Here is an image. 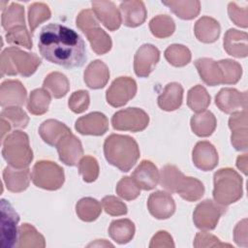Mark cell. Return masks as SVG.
Returning a JSON list of instances; mask_svg holds the SVG:
<instances>
[{"label":"cell","instance_id":"26","mask_svg":"<svg viewBox=\"0 0 248 248\" xmlns=\"http://www.w3.org/2000/svg\"><path fill=\"white\" fill-rule=\"evenodd\" d=\"M84 82L89 88H103L109 78V70L101 60L92 61L84 71Z\"/></svg>","mask_w":248,"mask_h":248},{"label":"cell","instance_id":"9","mask_svg":"<svg viewBox=\"0 0 248 248\" xmlns=\"http://www.w3.org/2000/svg\"><path fill=\"white\" fill-rule=\"evenodd\" d=\"M149 123L148 114L139 108H128L118 110L111 118L112 127L118 131L140 132Z\"/></svg>","mask_w":248,"mask_h":248},{"label":"cell","instance_id":"38","mask_svg":"<svg viewBox=\"0 0 248 248\" xmlns=\"http://www.w3.org/2000/svg\"><path fill=\"white\" fill-rule=\"evenodd\" d=\"M210 104V95L201 84L192 87L188 91L187 105L195 112H202L207 108Z\"/></svg>","mask_w":248,"mask_h":248},{"label":"cell","instance_id":"20","mask_svg":"<svg viewBox=\"0 0 248 248\" xmlns=\"http://www.w3.org/2000/svg\"><path fill=\"white\" fill-rule=\"evenodd\" d=\"M194 165L203 170L208 171L213 170L218 164V153L213 144L209 141L202 140L197 142L193 149L192 155Z\"/></svg>","mask_w":248,"mask_h":248},{"label":"cell","instance_id":"2","mask_svg":"<svg viewBox=\"0 0 248 248\" xmlns=\"http://www.w3.org/2000/svg\"><path fill=\"white\" fill-rule=\"evenodd\" d=\"M104 154L110 165L129 171L140 158V148L132 137L111 134L104 142Z\"/></svg>","mask_w":248,"mask_h":248},{"label":"cell","instance_id":"11","mask_svg":"<svg viewBox=\"0 0 248 248\" xmlns=\"http://www.w3.org/2000/svg\"><path fill=\"white\" fill-rule=\"evenodd\" d=\"M1 247L11 248L17 242V223L19 216L12 206V204L2 199L1 200Z\"/></svg>","mask_w":248,"mask_h":248},{"label":"cell","instance_id":"8","mask_svg":"<svg viewBox=\"0 0 248 248\" xmlns=\"http://www.w3.org/2000/svg\"><path fill=\"white\" fill-rule=\"evenodd\" d=\"M31 178L37 187L54 191L61 188L64 183V170L54 162L41 160L34 165Z\"/></svg>","mask_w":248,"mask_h":248},{"label":"cell","instance_id":"28","mask_svg":"<svg viewBox=\"0 0 248 248\" xmlns=\"http://www.w3.org/2000/svg\"><path fill=\"white\" fill-rule=\"evenodd\" d=\"M70 132L71 130L68 126L54 119L44 121L39 128V134L42 140L50 146H56L57 142Z\"/></svg>","mask_w":248,"mask_h":248},{"label":"cell","instance_id":"30","mask_svg":"<svg viewBox=\"0 0 248 248\" xmlns=\"http://www.w3.org/2000/svg\"><path fill=\"white\" fill-rule=\"evenodd\" d=\"M220 24L219 22L209 16L201 17L195 24V35L196 38L206 44L214 43L220 35Z\"/></svg>","mask_w":248,"mask_h":248},{"label":"cell","instance_id":"18","mask_svg":"<svg viewBox=\"0 0 248 248\" xmlns=\"http://www.w3.org/2000/svg\"><path fill=\"white\" fill-rule=\"evenodd\" d=\"M215 104L225 113H232L247 106V92H239L234 88H223L215 97Z\"/></svg>","mask_w":248,"mask_h":248},{"label":"cell","instance_id":"46","mask_svg":"<svg viewBox=\"0 0 248 248\" xmlns=\"http://www.w3.org/2000/svg\"><path fill=\"white\" fill-rule=\"evenodd\" d=\"M6 40L9 44L21 46L28 49H31L33 46L31 37L25 25H19L9 30L6 33Z\"/></svg>","mask_w":248,"mask_h":248},{"label":"cell","instance_id":"15","mask_svg":"<svg viewBox=\"0 0 248 248\" xmlns=\"http://www.w3.org/2000/svg\"><path fill=\"white\" fill-rule=\"evenodd\" d=\"M149 213L156 219H168L175 211V202L170 193L156 191L150 194L147 201Z\"/></svg>","mask_w":248,"mask_h":248},{"label":"cell","instance_id":"33","mask_svg":"<svg viewBox=\"0 0 248 248\" xmlns=\"http://www.w3.org/2000/svg\"><path fill=\"white\" fill-rule=\"evenodd\" d=\"M45 237L30 224L24 223L18 228V238L16 247H45Z\"/></svg>","mask_w":248,"mask_h":248},{"label":"cell","instance_id":"37","mask_svg":"<svg viewBox=\"0 0 248 248\" xmlns=\"http://www.w3.org/2000/svg\"><path fill=\"white\" fill-rule=\"evenodd\" d=\"M76 212L78 218L84 222L95 221L102 212L100 202L90 197L80 199L76 205Z\"/></svg>","mask_w":248,"mask_h":248},{"label":"cell","instance_id":"24","mask_svg":"<svg viewBox=\"0 0 248 248\" xmlns=\"http://www.w3.org/2000/svg\"><path fill=\"white\" fill-rule=\"evenodd\" d=\"M3 180L7 189L13 193H19L27 189L30 182V170L15 169L8 166L3 170Z\"/></svg>","mask_w":248,"mask_h":248},{"label":"cell","instance_id":"19","mask_svg":"<svg viewBox=\"0 0 248 248\" xmlns=\"http://www.w3.org/2000/svg\"><path fill=\"white\" fill-rule=\"evenodd\" d=\"M92 9L95 16L110 31L118 29L122 22L121 15L111 1H93Z\"/></svg>","mask_w":248,"mask_h":248},{"label":"cell","instance_id":"39","mask_svg":"<svg viewBox=\"0 0 248 248\" xmlns=\"http://www.w3.org/2000/svg\"><path fill=\"white\" fill-rule=\"evenodd\" d=\"M1 22L7 32L16 26L25 25L23 7L18 3H12L9 8L3 11Z\"/></svg>","mask_w":248,"mask_h":248},{"label":"cell","instance_id":"44","mask_svg":"<svg viewBox=\"0 0 248 248\" xmlns=\"http://www.w3.org/2000/svg\"><path fill=\"white\" fill-rule=\"evenodd\" d=\"M1 118L7 120L11 126L16 128H25L29 122V117L20 107L5 108L1 111Z\"/></svg>","mask_w":248,"mask_h":248},{"label":"cell","instance_id":"4","mask_svg":"<svg viewBox=\"0 0 248 248\" xmlns=\"http://www.w3.org/2000/svg\"><path fill=\"white\" fill-rule=\"evenodd\" d=\"M41 58L35 53H28L17 46L5 48L0 57L1 76L30 77L41 65Z\"/></svg>","mask_w":248,"mask_h":248},{"label":"cell","instance_id":"34","mask_svg":"<svg viewBox=\"0 0 248 248\" xmlns=\"http://www.w3.org/2000/svg\"><path fill=\"white\" fill-rule=\"evenodd\" d=\"M164 5L168 6L170 10L182 19H193L199 14L201 10V3L197 0L186 1H163Z\"/></svg>","mask_w":248,"mask_h":248},{"label":"cell","instance_id":"10","mask_svg":"<svg viewBox=\"0 0 248 248\" xmlns=\"http://www.w3.org/2000/svg\"><path fill=\"white\" fill-rule=\"evenodd\" d=\"M227 211V206L211 200L200 202L193 213L195 226L202 231H211L217 226L220 217Z\"/></svg>","mask_w":248,"mask_h":248},{"label":"cell","instance_id":"13","mask_svg":"<svg viewBox=\"0 0 248 248\" xmlns=\"http://www.w3.org/2000/svg\"><path fill=\"white\" fill-rule=\"evenodd\" d=\"M160 59L159 49L150 44H144L137 50L134 58V70L138 77L147 78Z\"/></svg>","mask_w":248,"mask_h":248},{"label":"cell","instance_id":"1","mask_svg":"<svg viewBox=\"0 0 248 248\" xmlns=\"http://www.w3.org/2000/svg\"><path fill=\"white\" fill-rule=\"evenodd\" d=\"M38 47L46 60L68 69L81 67L86 61L85 45L81 37L73 29L58 23L42 28Z\"/></svg>","mask_w":248,"mask_h":248},{"label":"cell","instance_id":"32","mask_svg":"<svg viewBox=\"0 0 248 248\" xmlns=\"http://www.w3.org/2000/svg\"><path fill=\"white\" fill-rule=\"evenodd\" d=\"M135 231V225L130 219H118L110 223L108 234L115 242L125 244L132 240Z\"/></svg>","mask_w":248,"mask_h":248},{"label":"cell","instance_id":"6","mask_svg":"<svg viewBox=\"0 0 248 248\" xmlns=\"http://www.w3.org/2000/svg\"><path fill=\"white\" fill-rule=\"evenodd\" d=\"M2 156L15 169H26L33 160V151L27 134L15 131L2 140Z\"/></svg>","mask_w":248,"mask_h":248},{"label":"cell","instance_id":"42","mask_svg":"<svg viewBox=\"0 0 248 248\" xmlns=\"http://www.w3.org/2000/svg\"><path fill=\"white\" fill-rule=\"evenodd\" d=\"M51 13L45 3H33L28 8V22L31 33L44 21L50 18Z\"/></svg>","mask_w":248,"mask_h":248},{"label":"cell","instance_id":"40","mask_svg":"<svg viewBox=\"0 0 248 248\" xmlns=\"http://www.w3.org/2000/svg\"><path fill=\"white\" fill-rule=\"evenodd\" d=\"M149 28L153 36L159 39H165L173 34L175 24L170 16L159 15L149 21Z\"/></svg>","mask_w":248,"mask_h":248},{"label":"cell","instance_id":"49","mask_svg":"<svg viewBox=\"0 0 248 248\" xmlns=\"http://www.w3.org/2000/svg\"><path fill=\"white\" fill-rule=\"evenodd\" d=\"M69 108L75 113H81L89 107V94L85 90L75 91L69 99Z\"/></svg>","mask_w":248,"mask_h":248},{"label":"cell","instance_id":"16","mask_svg":"<svg viewBox=\"0 0 248 248\" xmlns=\"http://www.w3.org/2000/svg\"><path fill=\"white\" fill-rule=\"evenodd\" d=\"M26 89L19 80H5L0 86V105L3 108L20 107L26 101Z\"/></svg>","mask_w":248,"mask_h":248},{"label":"cell","instance_id":"47","mask_svg":"<svg viewBox=\"0 0 248 248\" xmlns=\"http://www.w3.org/2000/svg\"><path fill=\"white\" fill-rule=\"evenodd\" d=\"M116 193L120 198L126 201H133L140 196V189L136 184L132 176H124L116 185Z\"/></svg>","mask_w":248,"mask_h":248},{"label":"cell","instance_id":"48","mask_svg":"<svg viewBox=\"0 0 248 248\" xmlns=\"http://www.w3.org/2000/svg\"><path fill=\"white\" fill-rule=\"evenodd\" d=\"M104 210L111 216H120L127 213V205L114 196H106L102 200Z\"/></svg>","mask_w":248,"mask_h":248},{"label":"cell","instance_id":"23","mask_svg":"<svg viewBox=\"0 0 248 248\" xmlns=\"http://www.w3.org/2000/svg\"><path fill=\"white\" fill-rule=\"evenodd\" d=\"M120 11L123 24L128 27H137L141 25L145 21L147 16L144 3L140 0L121 2Z\"/></svg>","mask_w":248,"mask_h":248},{"label":"cell","instance_id":"55","mask_svg":"<svg viewBox=\"0 0 248 248\" xmlns=\"http://www.w3.org/2000/svg\"><path fill=\"white\" fill-rule=\"evenodd\" d=\"M11 124L5 120L4 118H1V138H2V140H4V137H5V134L8 133L11 129Z\"/></svg>","mask_w":248,"mask_h":248},{"label":"cell","instance_id":"51","mask_svg":"<svg viewBox=\"0 0 248 248\" xmlns=\"http://www.w3.org/2000/svg\"><path fill=\"white\" fill-rule=\"evenodd\" d=\"M229 16L232 21L237 26L246 28L247 27V8H239L235 3L231 2L228 6Z\"/></svg>","mask_w":248,"mask_h":248},{"label":"cell","instance_id":"36","mask_svg":"<svg viewBox=\"0 0 248 248\" xmlns=\"http://www.w3.org/2000/svg\"><path fill=\"white\" fill-rule=\"evenodd\" d=\"M50 95L45 88H38L31 91L28 102L27 109L34 115H41L47 111L50 104Z\"/></svg>","mask_w":248,"mask_h":248},{"label":"cell","instance_id":"12","mask_svg":"<svg viewBox=\"0 0 248 248\" xmlns=\"http://www.w3.org/2000/svg\"><path fill=\"white\" fill-rule=\"evenodd\" d=\"M137 93V83L129 77L115 78L107 90V102L114 108L126 105Z\"/></svg>","mask_w":248,"mask_h":248},{"label":"cell","instance_id":"25","mask_svg":"<svg viewBox=\"0 0 248 248\" xmlns=\"http://www.w3.org/2000/svg\"><path fill=\"white\" fill-rule=\"evenodd\" d=\"M195 66L201 78L207 85L223 84V73L218 62L211 58H199L195 61Z\"/></svg>","mask_w":248,"mask_h":248},{"label":"cell","instance_id":"41","mask_svg":"<svg viewBox=\"0 0 248 248\" xmlns=\"http://www.w3.org/2000/svg\"><path fill=\"white\" fill-rule=\"evenodd\" d=\"M165 58L174 67H183L191 61V51L182 45H171L165 50Z\"/></svg>","mask_w":248,"mask_h":248},{"label":"cell","instance_id":"31","mask_svg":"<svg viewBox=\"0 0 248 248\" xmlns=\"http://www.w3.org/2000/svg\"><path fill=\"white\" fill-rule=\"evenodd\" d=\"M216 117L211 111L203 110L195 114L191 118V128L194 134L199 137L210 136L216 128Z\"/></svg>","mask_w":248,"mask_h":248},{"label":"cell","instance_id":"7","mask_svg":"<svg viewBox=\"0 0 248 248\" xmlns=\"http://www.w3.org/2000/svg\"><path fill=\"white\" fill-rule=\"evenodd\" d=\"M77 26L88 39L91 48L99 55L110 50L112 43L110 37L100 27L92 10H82L77 16Z\"/></svg>","mask_w":248,"mask_h":248},{"label":"cell","instance_id":"14","mask_svg":"<svg viewBox=\"0 0 248 248\" xmlns=\"http://www.w3.org/2000/svg\"><path fill=\"white\" fill-rule=\"evenodd\" d=\"M59 159L67 166H76L83 155L80 140L70 132L65 135L56 144Z\"/></svg>","mask_w":248,"mask_h":248},{"label":"cell","instance_id":"22","mask_svg":"<svg viewBox=\"0 0 248 248\" xmlns=\"http://www.w3.org/2000/svg\"><path fill=\"white\" fill-rule=\"evenodd\" d=\"M132 178L140 189L148 191L154 189L159 183L160 172L151 161L143 160L134 170Z\"/></svg>","mask_w":248,"mask_h":248},{"label":"cell","instance_id":"53","mask_svg":"<svg viewBox=\"0 0 248 248\" xmlns=\"http://www.w3.org/2000/svg\"><path fill=\"white\" fill-rule=\"evenodd\" d=\"M246 224H247V220L243 219L234 228V232H233L234 241L239 246L240 245L247 246V226H246Z\"/></svg>","mask_w":248,"mask_h":248},{"label":"cell","instance_id":"29","mask_svg":"<svg viewBox=\"0 0 248 248\" xmlns=\"http://www.w3.org/2000/svg\"><path fill=\"white\" fill-rule=\"evenodd\" d=\"M183 99V87L177 82H170L166 85L162 94L158 97V106L167 111L177 109Z\"/></svg>","mask_w":248,"mask_h":248},{"label":"cell","instance_id":"21","mask_svg":"<svg viewBox=\"0 0 248 248\" xmlns=\"http://www.w3.org/2000/svg\"><path fill=\"white\" fill-rule=\"evenodd\" d=\"M229 127L232 130V144L236 150L247 149V113L242 111L232 112L229 119Z\"/></svg>","mask_w":248,"mask_h":248},{"label":"cell","instance_id":"50","mask_svg":"<svg viewBox=\"0 0 248 248\" xmlns=\"http://www.w3.org/2000/svg\"><path fill=\"white\" fill-rule=\"evenodd\" d=\"M194 246L195 247H222V246L231 247L232 245L223 243L215 235L202 232H198L196 234V237L194 240Z\"/></svg>","mask_w":248,"mask_h":248},{"label":"cell","instance_id":"43","mask_svg":"<svg viewBox=\"0 0 248 248\" xmlns=\"http://www.w3.org/2000/svg\"><path fill=\"white\" fill-rule=\"evenodd\" d=\"M223 73V84L236 83L242 75V68L239 63L231 59H223L218 61Z\"/></svg>","mask_w":248,"mask_h":248},{"label":"cell","instance_id":"3","mask_svg":"<svg viewBox=\"0 0 248 248\" xmlns=\"http://www.w3.org/2000/svg\"><path fill=\"white\" fill-rule=\"evenodd\" d=\"M160 185L170 193H176L188 202H196L204 194V186L199 179L185 176L175 166L166 165L160 172Z\"/></svg>","mask_w":248,"mask_h":248},{"label":"cell","instance_id":"45","mask_svg":"<svg viewBox=\"0 0 248 248\" xmlns=\"http://www.w3.org/2000/svg\"><path fill=\"white\" fill-rule=\"evenodd\" d=\"M78 171L85 182H93L99 175V165L92 156H84L78 162Z\"/></svg>","mask_w":248,"mask_h":248},{"label":"cell","instance_id":"52","mask_svg":"<svg viewBox=\"0 0 248 248\" xmlns=\"http://www.w3.org/2000/svg\"><path fill=\"white\" fill-rule=\"evenodd\" d=\"M149 247H174V243L170 234L165 231H160L152 237Z\"/></svg>","mask_w":248,"mask_h":248},{"label":"cell","instance_id":"35","mask_svg":"<svg viewBox=\"0 0 248 248\" xmlns=\"http://www.w3.org/2000/svg\"><path fill=\"white\" fill-rule=\"evenodd\" d=\"M43 87L49 91V93H51L54 98L59 99L68 93L70 89V83L65 75L59 72H52L48 74L45 78Z\"/></svg>","mask_w":248,"mask_h":248},{"label":"cell","instance_id":"27","mask_svg":"<svg viewBox=\"0 0 248 248\" xmlns=\"http://www.w3.org/2000/svg\"><path fill=\"white\" fill-rule=\"evenodd\" d=\"M224 48L232 56L246 57L248 53L247 33L229 29L224 36Z\"/></svg>","mask_w":248,"mask_h":248},{"label":"cell","instance_id":"17","mask_svg":"<svg viewBox=\"0 0 248 248\" xmlns=\"http://www.w3.org/2000/svg\"><path fill=\"white\" fill-rule=\"evenodd\" d=\"M75 128L81 135L102 136L108 130V120L104 113L94 111L79 117Z\"/></svg>","mask_w":248,"mask_h":248},{"label":"cell","instance_id":"54","mask_svg":"<svg viewBox=\"0 0 248 248\" xmlns=\"http://www.w3.org/2000/svg\"><path fill=\"white\" fill-rule=\"evenodd\" d=\"M236 166L244 174L247 173V154H243L242 156L237 157Z\"/></svg>","mask_w":248,"mask_h":248},{"label":"cell","instance_id":"5","mask_svg":"<svg viewBox=\"0 0 248 248\" xmlns=\"http://www.w3.org/2000/svg\"><path fill=\"white\" fill-rule=\"evenodd\" d=\"M214 201L224 206L237 202L242 197V177L231 168L218 170L214 173Z\"/></svg>","mask_w":248,"mask_h":248}]
</instances>
